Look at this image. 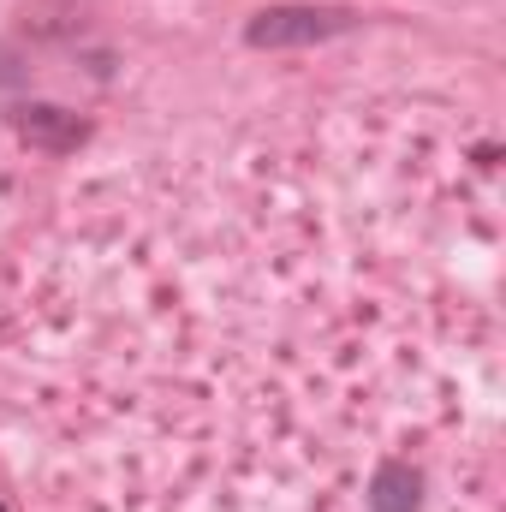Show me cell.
I'll list each match as a JSON object with an SVG mask.
<instances>
[{"mask_svg":"<svg viewBox=\"0 0 506 512\" xmlns=\"http://www.w3.org/2000/svg\"><path fill=\"white\" fill-rule=\"evenodd\" d=\"M340 30H352L346 6H262L245 24V42L251 48H304V42L340 36Z\"/></svg>","mask_w":506,"mask_h":512,"instance_id":"6da1fadb","label":"cell"},{"mask_svg":"<svg viewBox=\"0 0 506 512\" xmlns=\"http://www.w3.org/2000/svg\"><path fill=\"white\" fill-rule=\"evenodd\" d=\"M18 137L48 149V155H66V149H78L90 137V126L78 114H60V108H18Z\"/></svg>","mask_w":506,"mask_h":512,"instance_id":"7a4b0ae2","label":"cell"},{"mask_svg":"<svg viewBox=\"0 0 506 512\" xmlns=\"http://www.w3.org/2000/svg\"><path fill=\"white\" fill-rule=\"evenodd\" d=\"M370 501H376V512H411V507H417V471H411V465H399V459H393V465H381Z\"/></svg>","mask_w":506,"mask_h":512,"instance_id":"3957f363","label":"cell"}]
</instances>
